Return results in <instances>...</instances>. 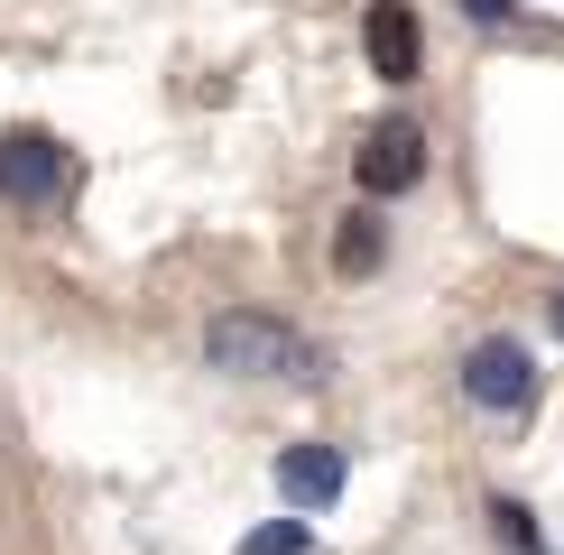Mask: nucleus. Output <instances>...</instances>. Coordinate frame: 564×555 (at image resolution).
I'll return each mask as SVG.
<instances>
[{"instance_id": "6", "label": "nucleus", "mask_w": 564, "mask_h": 555, "mask_svg": "<svg viewBox=\"0 0 564 555\" xmlns=\"http://www.w3.org/2000/svg\"><path fill=\"white\" fill-rule=\"evenodd\" d=\"M361 46H370V75H380V84H416V65H426V37H416L408 0H370Z\"/></svg>"}, {"instance_id": "4", "label": "nucleus", "mask_w": 564, "mask_h": 555, "mask_svg": "<svg viewBox=\"0 0 564 555\" xmlns=\"http://www.w3.org/2000/svg\"><path fill=\"white\" fill-rule=\"evenodd\" d=\"M351 185H361L370 204H389V195H408V185H426V130H416L408 111L370 121L361 149H351Z\"/></svg>"}, {"instance_id": "11", "label": "nucleus", "mask_w": 564, "mask_h": 555, "mask_svg": "<svg viewBox=\"0 0 564 555\" xmlns=\"http://www.w3.org/2000/svg\"><path fill=\"white\" fill-rule=\"evenodd\" d=\"M546 324H555V342H564V287H555V296H546Z\"/></svg>"}, {"instance_id": "8", "label": "nucleus", "mask_w": 564, "mask_h": 555, "mask_svg": "<svg viewBox=\"0 0 564 555\" xmlns=\"http://www.w3.org/2000/svg\"><path fill=\"white\" fill-rule=\"evenodd\" d=\"M305 546H315V527H305V519H269V527H250L231 555H305Z\"/></svg>"}, {"instance_id": "7", "label": "nucleus", "mask_w": 564, "mask_h": 555, "mask_svg": "<svg viewBox=\"0 0 564 555\" xmlns=\"http://www.w3.org/2000/svg\"><path fill=\"white\" fill-rule=\"evenodd\" d=\"M380 260H389V222L370 214V204H351V214L334 222V269H343V278H370Z\"/></svg>"}, {"instance_id": "2", "label": "nucleus", "mask_w": 564, "mask_h": 555, "mask_svg": "<svg viewBox=\"0 0 564 555\" xmlns=\"http://www.w3.org/2000/svg\"><path fill=\"white\" fill-rule=\"evenodd\" d=\"M65 185H75V149H65L56 130H0V204L46 214Z\"/></svg>"}, {"instance_id": "3", "label": "nucleus", "mask_w": 564, "mask_h": 555, "mask_svg": "<svg viewBox=\"0 0 564 555\" xmlns=\"http://www.w3.org/2000/svg\"><path fill=\"white\" fill-rule=\"evenodd\" d=\"M463 399L481 416H528L536 407V361L519 334H481L473 352H463Z\"/></svg>"}, {"instance_id": "10", "label": "nucleus", "mask_w": 564, "mask_h": 555, "mask_svg": "<svg viewBox=\"0 0 564 555\" xmlns=\"http://www.w3.org/2000/svg\"><path fill=\"white\" fill-rule=\"evenodd\" d=\"M463 19H481V29H500V19H519V0H463Z\"/></svg>"}, {"instance_id": "5", "label": "nucleus", "mask_w": 564, "mask_h": 555, "mask_svg": "<svg viewBox=\"0 0 564 555\" xmlns=\"http://www.w3.org/2000/svg\"><path fill=\"white\" fill-rule=\"evenodd\" d=\"M269 481H278V500H288V519H315V509H334L343 500V481H351V454L343 445H288L269 463Z\"/></svg>"}, {"instance_id": "9", "label": "nucleus", "mask_w": 564, "mask_h": 555, "mask_svg": "<svg viewBox=\"0 0 564 555\" xmlns=\"http://www.w3.org/2000/svg\"><path fill=\"white\" fill-rule=\"evenodd\" d=\"M490 527H500V546L546 555V537H536V509H528V500H490Z\"/></svg>"}, {"instance_id": "1", "label": "nucleus", "mask_w": 564, "mask_h": 555, "mask_svg": "<svg viewBox=\"0 0 564 555\" xmlns=\"http://www.w3.org/2000/svg\"><path fill=\"white\" fill-rule=\"evenodd\" d=\"M204 361L231 370V380H324V352L288 315H260V306H231L204 324Z\"/></svg>"}]
</instances>
